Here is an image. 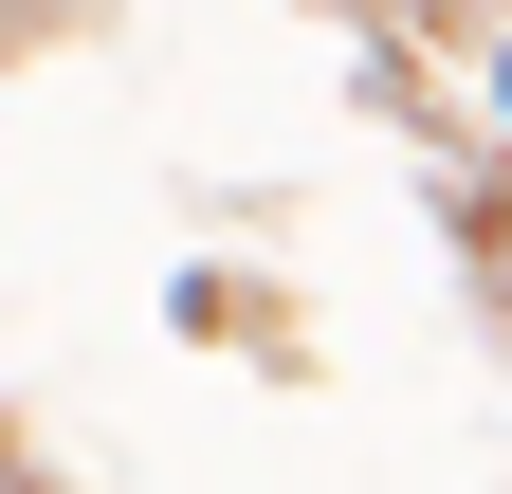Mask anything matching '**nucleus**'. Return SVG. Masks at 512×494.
Here are the masks:
<instances>
[{
    "instance_id": "obj_1",
    "label": "nucleus",
    "mask_w": 512,
    "mask_h": 494,
    "mask_svg": "<svg viewBox=\"0 0 512 494\" xmlns=\"http://www.w3.org/2000/svg\"><path fill=\"white\" fill-rule=\"evenodd\" d=\"M494 110H512V55H494Z\"/></svg>"
}]
</instances>
